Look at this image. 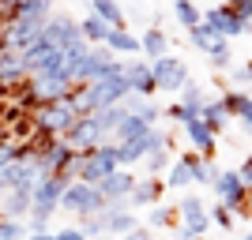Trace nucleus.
Segmentation results:
<instances>
[{"instance_id":"obj_1","label":"nucleus","mask_w":252,"mask_h":240,"mask_svg":"<svg viewBox=\"0 0 252 240\" xmlns=\"http://www.w3.org/2000/svg\"><path fill=\"white\" fill-rule=\"evenodd\" d=\"M121 169V146L109 139V143L94 146V150H79L75 154V180H87V184H102L109 173Z\"/></svg>"},{"instance_id":"obj_2","label":"nucleus","mask_w":252,"mask_h":240,"mask_svg":"<svg viewBox=\"0 0 252 240\" xmlns=\"http://www.w3.org/2000/svg\"><path fill=\"white\" fill-rule=\"evenodd\" d=\"M79 109H75L72 98H61V102H45L34 109V128L42 132V135H68V128L79 120Z\"/></svg>"},{"instance_id":"obj_3","label":"nucleus","mask_w":252,"mask_h":240,"mask_svg":"<svg viewBox=\"0 0 252 240\" xmlns=\"http://www.w3.org/2000/svg\"><path fill=\"white\" fill-rule=\"evenodd\" d=\"M72 180L75 177H64V173H42L38 184H34V195H31V214H38V218H53Z\"/></svg>"},{"instance_id":"obj_4","label":"nucleus","mask_w":252,"mask_h":240,"mask_svg":"<svg viewBox=\"0 0 252 240\" xmlns=\"http://www.w3.org/2000/svg\"><path fill=\"white\" fill-rule=\"evenodd\" d=\"M61 210L79 214V218H87V214H102V210H105V195H102V188H98V184L72 180V184H68V191H64V199H61Z\"/></svg>"},{"instance_id":"obj_5","label":"nucleus","mask_w":252,"mask_h":240,"mask_svg":"<svg viewBox=\"0 0 252 240\" xmlns=\"http://www.w3.org/2000/svg\"><path fill=\"white\" fill-rule=\"evenodd\" d=\"M117 146H121V165H136V161H143V158L155 154V150H166L169 135H166V132H158V128H147L139 139H132V143H117Z\"/></svg>"},{"instance_id":"obj_6","label":"nucleus","mask_w":252,"mask_h":240,"mask_svg":"<svg viewBox=\"0 0 252 240\" xmlns=\"http://www.w3.org/2000/svg\"><path fill=\"white\" fill-rule=\"evenodd\" d=\"M42 38L49 45H57V49H68V45H75V42H87V38H83V27H79L72 15H64V11H57V15L45 19Z\"/></svg>"},{"instance_id":"obj_7","label":"nucleus","mask_w":252,"mask_h":240,"mask_svg":"<svg viewBox=\"0 0 252 240\" xmlns=\"http://www.w3.org/2000/svg\"><path fill=\"white\" fill-rule=\"evenodd\" d=\"M151 68H155V79H158V90H166V94H181V86L189 83V68H185V60L181 56H158V60H151Z\"/></svg>"},{"instance_id":"obj_8","label":"nucleus","mask_w":252,"mask_h":240,"mask_svg":"<svg viewBox=\"0 0 252 240\" xmlns=\"http://www.w3.org/2000/svg\"><path fill=\"white\" fill-rule=\"evenodd\" d=\"M31 102L34 105H45V102H61V98H72L75 94V83L61 79V75H31Z\"/></svg>"},{"instance_id":"obj_9","label":"nucleus","mask_w":252,"mask_h":240,"mask_svg":"<svg viewBox=\"0 0 252 240\" xmlns=\"http://www.w3.org/2000/svg\"><path fill=\"white\" fill-rule=\"evenodd\" d=\"M203 23H207V27L219 34V38H237V34L249 30V19H245V15H237L230 4H215V8H207Z\"/></svg>"},{"instance_id":"obj_10","label":"nucleus","mask_w":252,"mask_h":240,"mask_svg":"<svg viewBox=\"0 0 252 240\" xmlns=\"http://www.w3.org/2000/svg\"><path fill=\"white\" fill-rule=\"evenodd\" d=\"M68 143L75 146V150H94V146H102V143H109V135L102 132V124L94 120V113H83L79 120H75L72 128H68Z\"/></svg>"},{"instance_id":"obj_11","label":"nucleus","mask_w":252,"mask_h":240,"mask_svg":"<svg viewBox=\"0 0 252 240\" xmlns=\"http://www.w3.org/2000/svg\"><path fill=\"white\" fill-rule=\"evenodd\" d=\"M42 30H45L42 19H11L8 27H4V34H0V42L11 45L15 53H23V49H31V45L42 38Z\"/></svg>"},{"instance_id":"obj_12","label":"nucleus","mask_w":252,"mask_h":240,"mask_svg":"<svg viewBox=\"0 0 252 240\" xmlns=\"http://www.w3.org/2000/svg\"><path fill=\"white\" fill-rule=\"evenodd\" d=\"M215 191H219V203H226L230 210H241L245 203H249V184H245L241 169H230V173H219V180H215Z\"/></svg>"},{"instance_id":"obj_13","label":"nucleus","mask_w":252,"mask_h":240,"mask_svg":"<svg viewBox=\"0 0 252 240\" xmlns=\"http://www.w3.org/2000/svg\"><path fill=\"white\" fill-rule=\"evenodd\" d=\"M121 64L125 60H117V53L109 49V45H91V56H87V64H83V83H94V79L109 75L113 68H121Z\"/></svg>"},{"instance_id":"obj_14","label":"nucleus","mask_w":252,"mask_h":240,"mask_svg":"<svg viewBox=\"0 0 252 240\" xmlns=\"http://www.w3.org/2000/svg\"><path fill=\"white\" fill-rule=\"evenodd\" d=\"M125 75H128V86H132V94H158V79H155V68L147 60H125Z\"/></svg>"},{"instance_id":"obj_15","label":"nucleus","mask_w":252,"mask_h":240,"mask_svg":"<svg viewBox=\"0 0 252 240\" xmlns=\"http://www.w3.org/2000/svg\"><path fill=\"white\" fill-rule=\"evenodd\" d=\"M177 214L185 218V229L196 233V237H203V233L215 225V221H211V210H203V203L196 195H185V199H181V210H177Z\"/></svg>"},{"instance_id":"obj_16","label":"nucleus","mask_w":252,"mask_h":240,"mask_svg":"<svg viewBox=\"0 0 252 240\" xmlns=\"http://www.w3.org/2000/svg\"><path fill=\"white\" fill-rule=\"evenodd\" d=\"M132 203H105V210H102V221H105V233L109 237H125L128 229H136V218H132Z\"/></svg>"},{"instance_id":"obj_17","label":"nucleus","mask_w":252,"mask_h":240,"mask_svg":"<svg viewBox=\"0 0 252 240\" xmlns=\"http://www.w3.org/2000/svg\"><path fill=\"white\" fill-rule=\"evenodd\" d=\"M98 188H102L105 203H125V199L132 195V188H136V177H132V173H128L125 165H121L117 173H109V177H105L102 184H98Z\"/></svg>"},{"instance_id":"obj_18","label":"nucleus","mask_w":252,"mask_h":240,"mask_svg":"<svg viewBox=\"0 0 252 240\" xmlns=\"http://www.w3.org/2000/svg\"><path fill=\"white\" fill-rule=\"evenodd\" d=\"M23 75H27V68H23V56L11 45L0 42V86H11V83H19Z\"/></svg>"},{"instance_id":"obj_19","label":"nucleus","mask_w":252,"mask_h":240,"mask_svg":"<svg viewBox=\"0 0 252 240\" xmlns=\"http://www.w3.org/2000/svg\"><path fill=\"white\" fill-rule=\"evenodd\" d=\"M185 132H189V143L196 146L203 158L215 154V135H219V132H215V128H211L203 116H200V120H192V124H185Z\"/></svg>"},{"instance_id":"obj_20","label":"nucleus","mask_w":252,"mask_h":240,"mask_svg":"<svg viewBox=\"0 0 252 240\" xmlns=\"http://www.w3.org/2000/svg\"><path fill=\"white\" fill-rule=\"evenodd\" d=\"M226 109H230V116H237L241 120V128L252 135V94H245V90H226Z\"/></svg>"},{"instance_id":"obj_21","label":"nucleus","mask_w":252,"mask_h":240,"mask_svg":"<svg viewBox=\"0 0 252 240\" xmlns=\"http://www.w3.org/2000/svg\"><path fill=\"white\" fill-rule=\"evenodd\" d=\"M31 195L34 191H23V188H8L4 191V207H0V214H4V218H27V214H31Z\"/></svg>"},{"instance_id":"obj_22","label":"nucleus","mask_w":252,"mask_h":240,"mask_svg":"<svg viewBox=\"0 0 252 240\" xmlns=\"http://www.w3.org/2000/svg\"><path fill=\"white\" fill-rule=\"evenodd\" d=\"M162 188H166V180H158V177L136 180V188H132L128 203H132V207H155V203H158V195H162Z\"/></svg>"},{"instance_id":"obj_23","label":"nucleus","mask_w":252,"mask_h":240,"mask_svg":"<svg viewBox=\"0 0 252 240\" xmlns=\"http://www.w3.org/2000/svg\"><path fill=\"white\" fill-rule=\"evenodd\" d=\"M11 19H49L53 15V0H15L11 4Z\"/></svg>"},{"instance_id":"obj_24","label":"nucleus","mask_w":252,"mask_h":240,"mask_svg":"<svg viewBox=\"0 0 252 240\" xmlns=\"http://www.w3.org/2000/svg\"><path fill=\"white\" fill-rule=\"evenodd\" d=\"M147 128H155L147 120V116H139V113H128L121 124H117V132H113V143H132V139H139Z\"/></svg>"},{"instance_id":"obj_25","label":"nucleus","mask_w":252,"mask_h":240,"mask_svg":"<svg viewBox=\"0 0 252 240\" xmlns=\"http://www.w3.org/2000/svg\"><path fill=\"white\" fill-rule=\"evenodd\" d=\"M185 161L192 165V180H196V184H203V188H215V180H219V169L211 165V158H203L200 150H196V154H185Z\"/></svg>"},{"instance_id":"obj_26","label":"nucleus","mask_w":252,"mask_h":240,"mask_svg":"<svg viewBox=\"0 0 252 240\" xmlns=\"http://www.w3.org/2000/svg\"><path fill=\"white\" fill-rule=\"evenodd\" d=\"M105 45H109L113 53H125V56H128V53H143V42H139L132 30H125V27H113L109 38H105Z\"/></svg>"},{"instance_id":"obj_27","label":"nucleus","mask_w":252,"mask_h":240,"mask_svg":"<svg viewBox=\"0 0 252 240\" xmlns=\"http://www.w3.org/2000/svg\"><path fill=\"white\" fill-rule=\"evenodd\" d=\"M128 116V109H125V102H117V105H102V109H94V120L102 124V132L109 139H113V132H117V124Z\"/></svg>"},{"instance_id":"obj_28","label":"nucleus","mask_w":252,"mask_h":240,"mask_svg":"<svg viewBox=\"0 0 252 240\" xmlns=\"http://www.w3.org/2000/svg\"><path fill=\"white\" fill-rule=\"evenodd\" d=\"M200 116L215 128V132H222V128L230 124V109H226V102H222V98H207V102H203V109H200Z\"/></svg>"},{"instance_id":"obj_29","label":"nucleus","mask_w":252,"mask_h":240,"mask_svg":"<svg viewBox=\"0 0 252 240\" xmlns=\"http://www.w3.org/2000/svg\"><path fill=\"white\" fill-rule=\"evenodd\" d=\"M79 27H83V38H87L91 45H105L109 30H113V27H109V23H105L102 15H94V11H91V15H87V19L79 23Z\"/></svg>"},{"instance_id":"obj_30","label":"nucleus","mask_w":252,"mask_h":240,"mask_svg":"<svg viewBox=\"0 0 252 240\" xmlns=\"http://www.w3.org/2000/svg\"><path fill=\"white\" fill-rule=\"evenodd\" d=\"M185 184H196L192 180V165L185 161V158H177V161H169V169H166V188H185Z\"/></svg>"},{"instance_id":"obj_31","label":"nucleus","mask_w":252,"mask_h":240,"mask_svg":"<svg viewBox=\"0 0 252 240\" xmlns=\"http://www.w3.org/2000/svg\"><path fill=\"white\" fill-rule=\"evenodd\" d=\"M207 60L211 68H219V72H230L233 68V49H230V38H219V42L207 49Z\"/></svg>"},{"instance_id":"obj_32","label":"nucleus","mask_w":252,"mask_h":240,"mask_svg":"<svg viewBox=\"0 0 252 240\" xmlns=\"http://www.w3.org/2000/svg\"><path fill=\"white\" fill-rule=\"evenodd\" d=\"M139 42H143V53H147V60H158V56H166V53H169V38H166L162 30H155V27H151V30L143 34Z\"/></svg>"},{"instance_id":"obj_33","label":"nucleus","mask_w":252,"mask_h":240,"mask_svg":"<svg viewBox=\"0 0 252 240\" xmlns=\"http://www.w3.org/2000/svg\"><path fill=\"white\" fill-rule=\"evenodd\" d=\"M173 15H177V23L185 27V30H192V27H200V23H203L200 8H196L192 0H173Z\"/></svg>"},{"instance_id":"obj_34","label":"nucleus","mask_w":252,"mask_h":240,"mask_svg":"<svg viewBox=\"0 0 252 240\" xmlns=\"http://www.w3.org/2000/svg\"><path fill=\"white\" fill-rule=\"evenodd\" d=\"M91 8H94V15H102L109 27H125V11H121L117 0H91Z\"/></svg>"},{"instance_id":"obj_35","label":"nucleus","mask_w":252,"mask_h":240,"mask_svg":"<svg viewBox=\"0 0 252 240\" xmlns=\"http://www.w3.org/2000/svg\"><path fill=\"white\" fill-rule=\"evenodd\" d=\"M181 105H189V109H203V102H207V90H203L196 79H189V83L181 86Z\"/></svg>"},{"instance_id":"obj_36","label":"nucleus","mask_w":252,"mask_h":240,"mask_svg":"<svg viewBox=\"0 0 252 240\" xmlns=\"http://www.w3.org/2000/svg\"><path fill=\"white\" fill-rule=\"evenodd\" d=\"M27 221H19V218H4L0 214V240H27Z\"/></svg>"},{"instance_id":"obj_37","label":"nucleus","mask_w":252,"mask_h":240,"mask_svg":"<svg viewBox=\"0 0 252 240\" xmlns=\"http://www.w3.org/2000/svg\"><path fill=\"white\" fill-rule=\"evenodd\" d=\"M189 42H192V45H196V49H200V53H207V49H211V45L219 42V34L211 30L207 23H200V27H192V30H189Z\"/></svg>"},{"instance_id":"obj_38","label":"nucleus","mask_w":252,"mask_h":240,"mask_svg":"<svg viewBox=\"0 0 252 240\" xmlns=\"http://www.w3.org/2000/svg\"><path fill=\"white\" fill-rule=\"evenodd\" d=\"M173 210H177V207H162V203H155L151 214H147V225H151V229H166V225H173V218H177Z\"/></svg>"},{"instance_id":"obj_39","label":"nucleus","mask_w":252,"mask_h":240,"mask_svg":"<svg viewBox=\"0 0 252 240\" xmlns=\"http://www.w3.org/2000/svg\"><path fill=\"white\" fill-rule=\"evenodd\" d=\"M79 229H83L91 240H102V237H109V233H105V221H102V214H87V218H79Z\"/></svg>"},{"instance_id":"obj_40","label":"nucleus","mask_w":252,"mask_h":240,"mask_svg":"<svg viewBox=\"0 0 252 240\" xmlns=\"http://www.w3.org/2000/svg\"><path fill=\"white\" fill-rule=\"evenodd\" d=\"M143 165H147V177L166 173V169H169V150H155V154H147V158H143Z\"/></svg>"},{"instance_id":"obj_41","label":"nucleus","mask_w":252,"mask_h":240,"mask_svg":"<svg viewBox=\"0 0 252 240\" xmlns=\"http://www.w3.org/2000/svg\"><path fill=\"white\" fill-rule=\"evenodd\" d=\"M169 116H173V120L185 128V124H192V120H200V109H189V105L173 102V105H169Z\"/></svg>"},{"instance_id":"obj_42","label":"nucleus","mask_w":252,"mask_h":240,"mask_svg":"<svg viewBox=\"0 0 252 240\" xmlns=\"http://www.w3.org/2000/svg\"><path fill=\"white\" fill-rule=\"evenodd\" d=\"M211 221H215L219 229H233V210L226 207V203H219V207H211Z\"/></svg>"},{"instance_id":"obj_43","label":"nucleus","mask_w":252,"mask_h":240,"mask_svg":"<svg viewBox=\"0 0 252 240\" xmlns=\"http://www.w3.org/2000/svg\"><path fill=\"white\" fill-rule=\"evenodd\" d=\"M230 79H233V86H249V83H252L249 64H245V68H230Z\"/></svg>"},{"instance_id":"obj_44","label":"nucleus","mask_w":252,"mask_h":240,"mask_svg":"<svg viewBox=\"0 0 252 240\" xmlns=\"http://www.w3.org/2000/svg\"><path fill=\"white\" fill-rule=\"evenodd\" d=\"M57 237H61V240H91V237H87L83 229H79V225H68V229H57Z\"/></svg>"},{"instance_id":"obj_45","label":"nucleus","mask_w":252,"mask_h":240,"mask_svg":"<svg viewBox=\"0 0 252 240\" xmlns=\"http://www.w3.org/2000/svg\"><path fill=\"white\" fill-rule=\"evenodd\" d=\"M27 229H31V233H49V218H38V214H31V218H27Z\"/></svg>"},{"instance_id":"obj_46","label":"nucleus","mask_w":252,"mask_h":240,"mask_svg":"<svg viewBox=\"0 0 252 240\" xmlns=\"http://www.w3.org/2000/svg\"><path fill=\"white\" fill-rule=\"evenodd\" d=\"M121 240H151V225H136V229H128Z\"/></svg>"},{"instance_id":"obj_47","label":"nucleus","mask_w":252,"mask_h":240,"mask_svg":"<svg viewBox=\"0 0 252 240\" xmlns=\"http://www.w3.org/2000/svg\"><path fill=\"white\" fill-rule=\"evenodd\" d=\"M230 8L237 15H245V19H252V0H230Z\"/></svg>"},{"instance_id":"obj_48","label":"nucleus","mask_w":252,"mask_h":240,"mask_svg":"<svg viewBox=\"0 0 252 240\" xmlns=\"http://www.w3.org/2000/svg\"><path fill=\"white\" fill-rule=\"evenodd\" d=\"M241 177H245V184L252 188V158H245V165H241Z\"/></svg>"},{"instance_id":"obj_49","label":"nucleus","mask_w":252,"mask_h":240,"mask_svg":"<svg viewBox=\"0 0 252 240\" xmlns=\"http://www.w3.org/2000/svg\"><path fill=\"white\" fill-rule=\"evenodd\" d=\"M27 240H61L57 233H27Z\"/></svg>"},{"instance_id":"obj_50","label":"nucleus","mask_w":252,"mask_h":240,"mask_svg":"<svg viewBox=\"0 0 252 240\" xmlns=\"http://www.w3.org/2000/svg\"><path fill=\"white\" fill-rule=\"evenodd\" d=\"M11 4H15V0H0V8H11Z\"/></svg>"},{"instance_id":"obj_51","label":"nucleus","mask_w":252,"mask_h":240,"mask_svg":"<svg viewBox=\"0 0 252 240\" xmlns=\"http://www.w3.org/2000/svg\"><path fill=\"white\" fill-rule=\"evenodd\" d=\"M4 191H8V184H4V177H0V195H4Z\"/></svg>"},{"instance_id":"obj_52","label":"nucleus","mask_w":252,"mask_h":240,"mask_svg":"<svg viewBox=\"0 0 252 240\" xmlns=\"http://www.w3.org/2000/svg\"><path fill=\"white\" fill-rule=\"evenodd\" d=\"M245 240H252V233H245Z\"/></svg>"},{"instance_id":"obj_53","label":"nucleus","mask_w":252,"mask_h":240,"mask_svg":"<svg viewBox=\"0 0 252 240\" xmlns=\"http://www.w3.org/2000/svg\"><path fill=\"white\" fill-rule=\"evenodd\" d=\"M249 72H252V64H249Z\"/></svg>"},{"instance_id":"obj_54","label":"nucleus","mask_w":252,"mask_h":240,"mask_svg":"<svg viewBox=\"0 0 252 240\" xmlns=\"http://www.w3.org/2000/svg\"><path fill=\"white\" fill-rule=\"evenodd\" d=\"M173 240H181V237H173Z\"/></svg>"},{"instance_id":"obj_55","label":"nucleus","mask_w":252,"mask_h":240,"mask_svg":"<svg viewBox=\"0 0 252 240\" xmlns=\"http://www.w3.org/2000/svg\"><path fill=\"white\" fill-rule=\"evenodd\" d=\"M102 240H105V237H102Z\"/></svg>"}]
</instances>
